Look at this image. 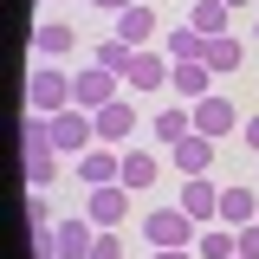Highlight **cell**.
<instances>
[{
    "mask_svg": "<svg viewBox=\"0 0 259 259\" xmlns=\"http://www.w3.org/2000/svg\"><path fill=\"white\" fill-rule=\"evenodd\" d=\"M143 240L149 246H194L201 240V221L182 214V207H149L143 214Z\"/></svg>",
    "mask_w": 259,
    "mask_h": 259,
    "instance_id": "obj_1",
    "label": "cell"
},
{
    "mask_svg": "<svg viewBox=\"0 0 259 259\" xmlns=\"http://www.w3.org/2000/svg\"><path fill=\"white\" fill-rule=\"evenodd\" d=\"M52 149H59V156H84V149H97V117L78 110V104H65L59 117H52Z\"/></svg>",
    "mask_w": 259,
    "mask_h": 259,
    "instance_id": "obj_2",
    "label": "cell"
},
{
    "mask_svg": "<svg viewBox=\"0 0 259 259\" xmlns=\"http://www.w3.org/2000/svg\"><path fill=\"white\" fill-rule=\"evenodd\" d=\"M117 97H123V78H117V71H104L97 59L71 78V104H78V110H104V104H117Z\"/></svg>",
    "mask_w": 259,
    "mask_h": 259,
    "instance_id": "obj_3",
    "label": "cell"
},
{
    "mask_svg": "<svg viewBox=\"0 0 259 259\" xmlns=\"http://www.w3.org/2000/svg\"><path fill=\"white\" fill-rule=\"evenodd\" d=\"M65 104H71V78H65L59 65H39L26 78V110H39V117H59Z\"/></svg>",
    "mask_w": 259,
    "mask_h": 259,
    "instance_id": "obj_4",
    "label": "cell"
},
{
    "mask_svg": "<svg viewBox=\"0 0 259 259\" xmlns=\"http://www.w3.org/2000/svg\"><path fill=\"white\" fill-rule=\"evenodd\" d=\"M240 123H246V117L233 110V97H201V104H194V130H201V136H214V143H227Z\"/></svg>",
    "mask_w": 259,
    "mask_h": 259,
    "instance_id": "obj_5",
    "label": "cell"
},
{
    "mask_svg": "<svg viewBox=\"0 0 259 259\" xmlns=\"http://www.w3.org/2000/svg\"><path fill=\"white\" fill-rule=\"evenodd\" d=\"M84 214H91L97 227H123V221H130V188H123V182L91 188V194H84Z\"/></svg>",
    "mask_w": 259,
    "mask_h": 259,
    "instance_id": "obj_6",
    "label": "cell"
},
{
    "mask_svg": "<svg viewBox=\"0 0 259 259\" xmlns=\"http://www.w3.org/2000/svg\"><path fill=\"white\" fill-rule=\"evenodd\" d=\"M91 117H97V143H110V149H130V130H136V104H130V97L104 104V110H91Z\"/></svg>",
    "mask_w": 259,
    "mask_h": 259,
    "instance_id": "obj_7",
    "label": "cell"
},
{
    "mask_svg": "<svg viewBox=\"0 0 259 259\" xmlns=\"http://www.w3.org/2000/svg\"><path fill=\"white\" fill-rule=\"evenodd\" d=\"M175 71H168V84L182 91V104H201V97H214V71L201 59H168Z\"/></svg>",
    "mask_w": 259,
    "mask_h": 259,
    "instance_id": "obj_8",
    "label": "cell"
},
{
    "mask_svg": "<svg viewBox=\"0 0 259 259\" xmlns=\"http://www.w3.org/2000/svg\"><path fill=\"white\" fill-rule=\"evenodd\" d=\"M78 175H84L91 188H104V182H123V149H110V143L84 149V156H78Z\"/></svg>",
    "mask_w": 259,
    "mask_h": 259,
    "instance_id": "obj_9",
    "label": "cell"
},
{
    "mask_svg": "<svg viewBox=\"0 0 259 259\" xmlns=\"http://www.w3.org/2000/svg\"><path fill=\"white\" fill-rule=\"evenodd\" d=\"M182 214H194L201 227L221 221V188H214L207 175H188V182H182Z\"/></svg>",
    "mask_w": 259,
    "mask_h": 259,
    "instance_id": "obj_10",
    "label": "cell"
},
{
    "mask_svg": "<svg viewBox=\"0 0 259 259\" xmlns=\"http://www.w3.org/2000/svg\"><path fill=\"white\" fill-rule=\"evenodd\" d=\"M156 32H162V20H156V7H143V0L117 13V39H123V46H136V52H143Z\"/></svg>",
    "mask_w": 259,
    "mask_h": 259,
    "instance_id": "obj_11",
    "label": "cell"
},
{
    "mask_svg": "<svg viewBox=\"0 0 259 259\" xmlns=\"http://www.w3.org/2000/svg\"><path fill=\"white\" fill-rule=\"evenodd\" d=\"M168 71H175L168 52H149V46H143V52L130 59V91H162V84H168Z\"/></svg>",
    "mask_w": 259,
    "mask_h": 259,
    "instance_id": "obj_12",
    "label": "cell"
},
{
    "mask_svg": "<svg viewBox=\"0 0 259 259\" xmlns=\"http://www.w3.org/2000/svg\"><path fill=\"white\" fill-rule=\"evenodd\" d=\"M52 233H59V259H84L91 240H97V221L91 214H71V221H59Z\"/></svg>",
    "mask_w": 259,
    "mask_h": 259,
    "instance_id": "obj_13",
    "label": "cell"
},
{
    "mask_svg": "<svg viewBox=\"0 0 259 259\" xmlns=\"http://www.w3.org/2000/svg\"><path fill=\"white\" fill-rule=\"evenodd\" d=\"M259 221V188H221V227H253Z\"/></svg>",
    "mask_w": 259,
    "mask_h": 259,
    "instance_id": "obj_14",
    "label": "cell"
},
{
    "mask_svg": "<svg viewBox=\"0 0 259 259\" xmlns=\"http://www.w3.org/2000/svg\"><path fill=\"white\" fill-rule=\"evenodd\" d=\"M168 162H175L182 175H207V162H214V136H201V130H194V136H182V143L168 149Z\"/></svg>",
    "mask_w": 259,
    "mask_h": 259,
    "instance_id": "obj_15",
    "label": "cell"
},
{
    "mask_svg": "<svg viewBox=\"0 0 259 259\" xmlns=\"http://www.w3.org/2000/svg\"><path fill=\"white\" fill-rule=\"evenodd\" d=\"M188 26L201 32V39H221V32L233 26V7H227V0H194V7H188Z\"/></svg>",
    "mask_w": 259,
    "mask_h": 259,
    "instance_id": "obj_16",
    "label": "cell"
},
{
    "mask_svg": "<svg viewBox=\"0 0 259 259\" xmlns=\"http://www.w3.org/2000/svg\"><path fill=\"white\" fill-rule=\"evenodd\" d=\"M240 59H246V46H240L233 32H221V39H207V52H201V65H207L214 78H227V71H240Z\"/></svg>",
    "mask_w": 259,
    "mask_h": 259,
    "instance_id": "obj_17",
    "label": "cell"
},
{
    "mask_svg": "<svg viewBox=\"0 0 259 259\" xmlns=\"http://www.w3.org/2000/svg\"><path fill=\"white\" fill-rule=\"evenodd\" d=\"M156 175H162V156H156V149H136V143H130V149H123V188H149Z\"/></svg>",
    "mask_w": 259,
    "mask_h": 259,
    "instance_id": "obj_18",
    "label": "cell"
},
{
    "mask_svg": "<svg viewBox=\"0 0 259 259\" xmlns=\"http://www.w3.org/2000/svg\"><path fill=\"white\" fill-rule=\"evenodd\" d=\"M71 46H78V32H71V26H59V20H46V26L32 32V52H39L46 65H52V59H65Z\"/></svg>",
    "mask_w": 259,
    "mask_h": 259,
    "instance_id": "obj_19",
    "label": "cell"
},
{
    "mask_svg": "<svg viewBox=\"0 0 259 259\" xmlns=\"http://www.w3.org/2000/svg\"><path fill=\"white\" fill-rule=\"evenodd\" d=\"M182 136H194V104H168V110L156 117V143H168V149H175Z\"/></svg>",
    "mask_w": 259,
    "mask_h": 259,
    "instance_id": "obj_20",
    "label": "cell"
},
{
    "mask_svg": "<svg viewBox=\"0 0 259 259\" xmlns=\"http://www.w3.org/2000/svg\"><path fill=\"white\" fill-rule=\"evenodd\" d=\"M59 149H39V156H20V175H26V188H52L59 182Z\"/></svg>",
    "mask_w": 259,
    "mask_h": 259,
    "instance_id": "obj_21",
    "label": "cell"
},
{
    "mask_svg": "<svg viewBox=\"0 0 259 259\" xmlns=\"http://www.w3.org/2000/svg\"><path fill=\"white\" fill-rule=\"evenodd\" d=\"M162 52H168V59H201V52H207V39H201L194 26H168V39H162Z\"/></svg>",
    "mask_w": 259,
    "mask_h": 259,
    "instance_id": "obj_22",
    "label": "cell"
},
{
    "mask_svg": "<svg viewBox=\"0 0 259 259\" xmlns=\"http://www.w3.org/2000/svg\"><path fill=\"white\" fill-rule=\"evenodd\" d=\"M194 253H201V259H233L240 240H233V227H207V233L194 240Z\"/></svg>",
    "mask_w": 259,
    "mask_h": 259,
    "instance_id": "obj_23",
    "label": "cell"
},
{
    "mask_svg": "<svg viewBox=\"0 0 259 259\" xmlns=\"http://www.w3.org/2000/svg\"><path fill=\"white\" fill-rule=\"evenodd\" d=\"M130 59H136V46H123L117 32L97 46V65H104V71H117V78H130Z\"/></svg>",
    "mask_w": 259,
    "mask_h": 259,
    "instance_id": "obj_24",
    "label": "cell"
},
{
    "mask_svg": "<svg viewBox=\"0 0 259 259\" xmlns=\"http://www.w3.org/2000/svg\"><path fill=\"white\" fill-rule=\"evenodd\" d=\"M46 227H59V221H52V207H46V188H32L26 194V233H46Z\"/></svg>",
    "mask_w": 259,
    "mask_h": 259,
    "instance_id": "obj_25",
    "label": "cell"
},
{
    "mask_svg": "<svg viewBox=\"0 0 259 259\" xmlns=\"http://www.w3.org/2000/svg\"><path fill=\"white\" fill-rule=\"evenodd\" d=\"M84 259H123V233L97 227V240H91V253H84Z\"/></svg>",
    "mask_w": 259,
    "mask_h": 259,
    "instance_id": "obj_26",
    "label": "cell"
},
{
    "mask_svg": "<svg viewBox=\"0 0 259 259\" xmlns=\"http://www.w3.org/2000/svg\"><path fill=\"white\" fill-rule=\"evenodd\" d=\"M233 240H240V253H233V259H259V221H253V227H240Z\"/></svg>",
    "mask_w": 259,
    "mask_h": 259,
    "instance_id": "obj_27",
    "label": "cell"
},
{
    "mask_svg": "<svg viewBox=\"0 0 259 259\" xmlns=\"http://www.w3.org/2000/svg\"><path fill=\"white\" fill-rule=\"evenodd\" d=\"M240 136H246V149H259V110L246 117V123H240Z\"/></svg>",
    "mask_w": 259,
    "mask_h": 259,
    "instance_id": "obj_28",
    "label": "cell"
},
{
    "mask_svg": "<svg viewBox=\"0 0 259 259\" xmlns=\"http://www.w3.org/2000/svg\"><path fill=\"white\" fill-rule=\"evenodd\" d=\"M156 259H194V246H156Z\"/></svg>",
    "mask_w": 259,
    "mask_h": 259,
    "instance_id": "obj_29",
    "label": "cell"
},
{
    "mask_svg": "<svg viewBox=\"0 0 259 259\" xmlns=\"http://www.w3.org/2000/svg\"><path fill=\"white\" fill-rule=\"evenodd\" d=\"M97 13H123V7H136V0H91Z\"/></svg>",
    "mask_w": 259,
    "mask_h": 259,
    "instance_id": "obj_30",
    "label": "cell"
},
{
    "mask_svg": "<svg viewBox=\"0 0 259 259\" xmlns=\"http://www.w3.org/2000/svg\"><path fill=\"white\" fill-rule=\"evenodd\" d=\"M227 7H253V0H227Z\"/></svg>",
    "mask_w": 259,
    "mask_h": 259,
    "instance_id": "obj_31",
    "label": "cell"
},
{
    "mask_svg": "<svg viewBox=\"0 0 259 259\" xmlns=\"http://www.w3.org/2000/svg\"><path fill=\"white\" fill-rule=\"evenodd\" d=\"M253 32H259V26H253Z\"/></svg>",
    "mask_w": 259,
    "mask_h": 259,
    "instance_id": "obj_32",
    "label": "cell"
}]
</instances>
